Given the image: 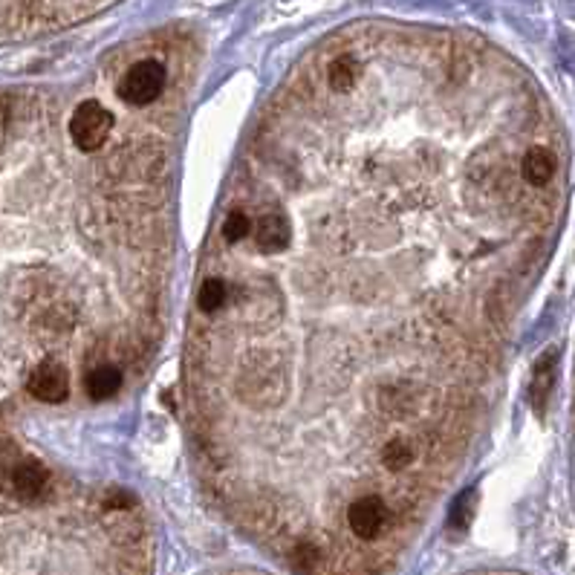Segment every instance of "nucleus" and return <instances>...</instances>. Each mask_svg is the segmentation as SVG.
Listing matches in <instances>:
<instances>
[{"instance_id": "nucleus-8", "label": "nucleus", "mask_w": 575, "mask_h": 575, "mask_svg": "<svg viewBox=\"0 0 575 575\" xmlns=\"http://www.w3.org/2000/svg\"><path fill=\"white\" fill-rule=\"evenodd\" d=\"M362 81V61L353 53H341L329 61L327 67V84L336 93H353L356 84Z\"/></svg>"}, {"instance_id": "nucleus-9", "label": "nucleus", "mask_w": 575, "mask_h": 575, "mask_svg": "<svg viewBox=\"0 0 575 575\" xmlns=\"http://www.w3.org/2000/svg\"><path fill=\"white\" fill-rule=\"evenodd\" d=\"M46 483H50V474L38 462H21V466L12 469V488L21 500H35L44 495Z\"/></svg>"}, {"instance_id": "nucleus-12", "label": "nucleus", "mask_w": 575, "mask_h": 575, "mask_svg": "<svg viewBox=\"0 0 575 575\" xmlns=\"http://www.w3.org/2000/svg\"><path fill=\"white\" fill-rule=\"evenodd\" d=\"M229 304V284L223 278H205L203 287H200V296H197V307L203 315H217L223 312V307Z\"/></svg>"}, {"instance_id": "nucleus-6", "label": "nucleus", "mask_w": 575, "mask_h": 575, "mask_svg": "<svg viewBox=\"0 0 575 575\" xmlns=\"http://www.w3.org/2000/svg\"><path fill=\"white\" fill-rule=\"evenodd\" d=\"M125 385V376L116 364H96L84 379V390L93 402H107L119 394V388Z\"/></svg>"}, {"instance_id": "nucleus-4", "label": "nucleus", "mask_w": 575, "mask_h": 575, "mask_svg": "<svg viewBox=\"0 0 575 575\" xmlns=\"http://www.w3.org/2000/svg\"><path fill=\"white\" fill-rule=\"evenodd\" d=\"M388 523V506L379 495H362L347 506V526L362 541H376Z\"/></svg>"}, {"instance_id": "nucleus-14", "label": "nucleus", "mask_w": 575, "mask_h": 575, "mask_svg": "<svg viewBox=\"0 0 575 575\" xmlns=\"http://www.w3.org/2000/svg\"><path fill=\"white\" fill-rule=\"evenodd\" d=\"M474 506H477V495H474V488H469V492H462L454 500V506H451V526L469 529V523L474 518Z\"/></svg>"}, {"instance_id": "nucleus-13", "label": "nucleus", "mask_w": 575, "mask_h": 575, "mask_svg": "<svg viewBox=\"0 0 575 575\" xmlns=\"http://www.w3.org/2000/svg\"><path fill=\"white\" fill-rule=\"evenodd\" d=\"M220 235H223L226 246H238V243H243L252 235V217L243 209H231L223 220V231Z\"/></svg>"}, {"instance_id": "nucleus-10", "label": "nucleus", "mask_w": 575, "mask_h": 575, "mask_svg": "<svg viewBox=\"0 0 575 575\" xmlns=\"http://www.w3.org/2000/svg\"><path fill=\"white\" fill-rule=\"evenodd\" d=\"M555 359H558V350L553 347V350H546L544 356L538 359V364H535L529 396H532V405H535L538 413L544 411L546 399H549V390H553V385H555Z\"/></svg>"}, {"instance_id": "nucleus-15", "label": "nucleus", "mask_w": 575, "mask_h": 575, "mask_svg": "<svg viewBox=\"0 0 575 575\" xmlns=\"http://www.w3.org/2000/svg\"><path fill=\"white\" fill-rule=\"evenodd\" d=\"M130 504H133V497L128 492H110L104 500L107 509H130Z\"/></svg>"}, {"instance_id": "nucleus-7", "label": "nucleus", "mask_w": 575, "mask_h": 575, "mask_svg": "<svg viewBox=\"0 0 575 575\" xmlns=\"http://www.w3.org/2000/svg\"><path fill=\"white\" fill-rule=\"evenodd\" d=\"M521 177L523 182H529L532 188H544L549 179L555 177V156L553 151H546V148H529L523 154L521 159Z\"/></svg>"}, {"instance_id": "nucleus-2", "label": "nucleus", "mask_w": 575, "mask_h": 575, "mask_svg": "<svg viewBox=\"0 0 575 575\" xmlns=\"http://www.w3.org/2000/svg\"><path fill=\"white\" fill-rule=\"evenodd\" d=\"M110 128H113V113L99 102H81L70 116V139L84 154L102 151Z\"/></svg>"}, {"instance_id": "nucleus-11", "label": "nucleus", "mask_w": 575, "mask_h": 575, "mask_svg": "<svg viewBox=\"0 0 575 575\" xmlns=\"http://www.w3.org/2000/svg\"><path fill=\"white\" fill-rule=\"evenodd\" d=\"M413 460H417V451H413L408 437H390V439H385V446H382V466H385V471L402 474V471H408V466H411Z\"/></svg>"}, {"instance_id": "nucleus-3", "label": "nucleus", "mask_w": 575, "mask_h": 575, "mask_svg": "<svg viewBox=\"0 0 575 575\" xmlns=\"http://www.w3.org/2000/svg\"><path fill=\"white\" fill-rule=\"evenodd\" d=\"M27 390L46 405H61L70 396V373L61 362H38L27 379Z\"/></svg>"}, {"instance_id": "nucleus-1", "label": "nucleus", "mask_w": 575, "mask_h": 575, "mask_svg": "<svg viewBox=\"0 0 575 575\" xmlns=\"http://www.w3.org/2000/svg\"><path fill=\"white\" fill-rule=\"evenodd\" d=\"M165 64L156 58L137 61L119 81V99L130 107H145L159 99V93L165 90Z\"/></svg>"}, {"instance_id": "nucleus-5", "label": "nucleus", "mask_w": 575, "mask_h": 575, "mask_svg": "<svg viewBox=\"0 0 575 575\" xmlns=\"http://www.w3.org/2000/svg\"><path fill=\"white\" fill-rule=\"evenodd\" d=\"M252 235L263 252H284L292 243V226H289L287 214L266 212L252 223Z\"/></svg>"}]
</instances>
